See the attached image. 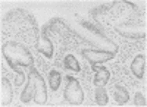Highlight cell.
Masks as SVG:
<instances>
[{
	"label": "cell",
	"mask_w": 147,
	"mask_h": 107,
	"mask_svg": "<svg viewBox=\"0 0 147 107\" xmlns=\"http://www.w3.org/2000/svg\"><path fill=\"white\" fill-rule=\"evenodd\" d=\"M5 25L12 28L19 38L25 40L30 44L38 43V27L35 23V19L24 9H15L10 10L5 16Z\"/></svg>",
	"instance_id": "cell-1"
},
{
	"label": "cell",
	"mask_w": 147,
	"mask_h": 107,
	"mask_svg": "<svg viewBox=\"0 0 147 107\" xmlns=\"http://www.w3.org/2000/svg\"><path fill=\"white\" fill-rule=\"evenodd\" d=\"M2 54L5 59L16 62L22 68H32L34 59L31 51L27 49V45H24L16 41H7L2 45Z\"/></svg>",
	"instance_id": "cell-2"
},
{
	"label": "cell",
	"mask_w": 147,
	"mask_h": 107,
	"mask_svg": "<svg viewBox=\"0 0 147 107\" xmlns=\"http://www.w3.org/2000/svg\"><path fill=\"white\" fill-rule=\"evenodd\" d=\"M66 84L63 90V97L65 100L72 106H80L84 101V91L80 85V82L74 76H66Z\"/></svg>",
	"instance_id": "cell-3"
},
{
	"label": "cell",
	"mask_w": 147,
	"mask_h": 107,
	"mask_svg": "<svg viewBox=\"0 0 147 107\" xmlns=\"http://www.w3.org/2000/svg\"><path fill=\"white\" fill-rule=\"evenodd\" d=\"M81 54L85 60H88L91 65L105 63V62L115 57V53L107 51V50H99V49H84V50H81Z\"/></svg>",
	"instance_id": "cell-4"
},
{
	"label": "cell",
	"mask_w": 147,
	"mask_h": 107,
	"mask_svg": "<svg viewBox=\"0 0 147 107\" xmlns=\"http://www.w3.org/2000/svg\"><path fill=\"white\" fill-rule=\"evenodd\" d=\"M47 28L50 29L52 34H55L59 38H68V37H72V35L74 37H78V34L74 32L60 18H53L50 21V23L47 25Z\"/></svg>",
	"instance_id": "cell-5"
},
{
	"label": "cell",
	"mask_w": 147,
	"mask_h": 107,
	"mask_svg": "<svg viewBox=\"0 0 147 107\" xmlns=\"http://www.w3.org/2000/svg\"><path fill=\"white\" fill-rule=\"evenodd\" d=\"M35 75H37V69H34V66L31 68L30 74H28V79H27V85L21 92V101L22 103H28L34 98V92H35Z\"/></svg>",
	"instance_id": "cell-6"
},
{
	"label": "cell",
	"mask_w": 147,
	"mask_h": 107,
	"mask_svg": "<svg viewBox=\"0 0 147 107\" xmlns=\"http://www.w3.org/2000/svg\"><path fill=\"white\" fill-rule=\"evenodd\" d=\"M116 32L125 38H146V27L136 25V27H116Z\"/></svg>",
	"instance_id": "cell-7"
},
{
	"label": "cell",
	"mask_w": 147,
	"mask_h": 107,
	"mask_svg": "<svg viewBox=\"0 0 147 107\" xmlns=\"http://www.w3.org/2000/svg\"><path fill=\"white\" fill-rule=\"evenodd\" d=\"M32 101L35 104H46L47 101V88H46V82L43 79V76L38 74L37 70V75H35V92H34V98Z\"/></svg>",
	"instance_id": "cell-8"
},
{
	"label": "cell",
	"mask_w": 147,
	"mask_h": 107,
	"mask_svg": "<svg viewBox=\"0 0 147 107\" xmlns=\"http://www.w3.org/2000/svg\"><path fill=\"white\" fill-rule=\"evenodd\" d=\"M35 49H37V51H40L41 54H44L46 57H52L53 56V44H52L50 37H49L47 28H44L41 31L40 40H38V43L35 44Z\"/></svg>",
	"instance_id": "cell-9"
},
{
	"label": "cell",
	"mask_w": 147,
	"mask_h": 107,
	"mask_svg": "<svg viewBox=\"0 0 147 107\" xmlns=\"http://www.w3.org/2000/svg\"><path fill=\"white\" fill-rule=\"evenodd\" d=\"M91 69H93V72H94L93 84L96 87H105L107 82H109V79H110L109 69L105 68V66H97V65H93Z\"/></svg>",
	"instance_id": "cell-10"
},
{
	"label": "cell",
	"mask_w": 147,
	"mask_h": 107,
	"mask_svg": "<svg viewBox=\"0 0 147 107\" xmlns=\"http://www.w3.org/2000/svg\"><path fill=\"white\" fill-rule=\"evenodd\" d=\"M146 54H137L131 62V72L137 79H143L146 74Z\"/></svg>",
	"instance_id": "cell-11"
},
{
	"label": "cell",
	"mask_w": 147,
	"mask_h": 107,
	"mask_svg": "<svg viewBox=\"0 0 147 107\" xmlns=\"http://www.w3.org/2000/svg\"><path fill=\"white\" fill-rule=\"evenodd\" d=\"M80 27L87 34H91V35H106L103 32V28L100 27V23L96 22V21H84V19H80Z\"/></svg>",
	"instance_id": "cell-12"
},
{
	"label": "cell",
	"mask_w": 147,
	"mask_h": 107,
	"mask_svg": "<svg viewBox=\"0 0 147 107\" xmlns=\"http://www.w3.org/2000/svg\"><path fill=\"white\" fill-rule=\"evenodd\" d=\"M13 100V90L7 78L2 76V106H7Z\"/></svg>",
	"instance_id": "cell-13"
},
{
	"label": "cell",
	"mask_w": 147,
	"mask_h": 107,
	"mask_svg": "<svg viewBox=\"0 0 147 107\" xmlns=\"http://www.w3.org/2000/svg\"><path fill=\"white\" fill-rule=\"evenodd\" d=\"M112 92H113V98H115L116 104L122 106V104H125L127 101H129V92L122 85H115Z\"/></svg>",
	"instance_id": "cell-14"
},
{
	"label": "cell",
	"mask_w": 147,
	"mask_h": 107,
	"mask_svg": "<svg viewBox=\"0 0 147 107\" xmlns=\"http://www.w3.org/2000/svg\"><path fill=\"white\" fill-rule=\"evenodd\" d=\"M60 84H62V75H60L59 70H50L49 72V85H50L52 91H57Z\"/></svg>",
	"instance_id": "cell-15"
},
{
	"label": "cell",
	"mask_w": 147,
	"mask_h": 107,
	"mask_svg": "<svg viewBox=\"0 0 147 107\" xmlns=\"http://www.w3.org/2000/svg\"><path fill=\"white\" fill-rule=\"evenodd\" d=\"M6 62H7V65L10 66V69L13 70V72L18 75V79L15 81V87H19V85H22V82L25 81V75H24V72H22V66L21 65H18L16 62H13V60H10V59H6Z\"/></svg>",
	"instance_id": "cell-16"
},
{
	"label": "cell",
	"mask_w": 147,
	"mask_h": 107,
	"mask_svg": "<svg viewBox=\"0 0 147 107\" xmlns=\"http://www.w3.org/2000/svg\"><path fill=\"white\" fill-rule=\"evenodd\" d=\"M94 100L97 106H106L109 103V94L103 87H97V90L94 91Z\"/></svg>",
	"instance_id": "cell-17"
},
{
	"label": "cell",
	"mask_w": 147,
	"mask_h": 107,
	"mask_svg": "<svg viewBox=\"0 0 147 107\" xmlns=\"http://www.w3.org/2000/svg\"><path fill=\"white\" fill-rule=\"evenodd\" d=\"M63 66L69 70H72V72H80L81 68H80V63L78 60L75 59V56L74 54H66L65 59H63Z\"/></svg>",
	"instance_id": "cell-18"
},
{
	"label": "cell",
	"mask_w": 147,
	"mask_h": 107,
	"mask_svg": "<svg viewBox=\"0 0 147 107\" xmlns=\"http://www.w3.org/2000/svg\"><path fill=\"white\" fill-rule=\"evenodd\" d=\"M146 97L143 92H137L134 96V106H138V107H146Z\"/></svg>",
	"instance_id": "cell-19"
}]
</instances>
